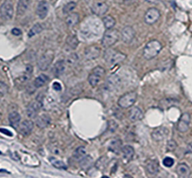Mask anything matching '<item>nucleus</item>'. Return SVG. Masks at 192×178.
<instances>
[{
	"instance_id": "obj_1",
	"label": "nucleus",
	"mask_w": 192,
	"mask_h": 178,
	"mask_svg": "<svg viewBox=\"0 0 192 178\" xmlns=\"http://www.w3.org/2000/svg\"><path fill=\"white\" fill-rule=\"evenodd\" d=\"M126 57V55L117 50L107 48V50H106L104 53V59L109 65H115L122 62Z\"/></svg>"
},
{
	"instance_id": "obj_2",
	"label": "nucleus",
	"mask_w": 192,
	"mask_h": 178,
	"mask_svg": "<svg viewBox=\"0 0 192 178\" xmlns=\"http://www.w3.org/2000/svg\"><path fill=\"white\" fill-rule=\"evenodd\" d=\"M162 50V45L159 40H152L148 42L143 49V57L147 60H151L159 54Z\"/></svg>"
},
{
	"instance_id": "obj_3",
	"label": "nucleus",
	"mask_w": 192,
	"mask_h": 178,
	"mask_svg": "<svg viewBox=\"0 0 192 178\" xmlns=\"http://www.w3.org/2000/svg\"><path fill=\"white\" fill-rule=\"evenodd\" d=\"M120 34L116 29H110L104 32L101 40V44L104 47L109 48L113 46L119 40Z\"/></svg>"
},
{
	"instance_id": "obj_4",
	"label": "nucleus",
	"mask_w": 192,
	"mask_h": 178,
	"mask_svg": "<svg viewBox=\"0 0 192 178\" xmlns=\"http://www.w3.org/2000/svg\"><path fill=\"white\" fill-rule=\"evenodd\" d=\"M137 98H138V94L136 92L131 91L128 93L122 95L119 100H118V105L120 106L121 108L123 109H128L134 104L136 102Z\"/></svg>"
},
{
	"instance_id": "obj_5",
	"label": "nucleus",
	"mask_w": 192,
	"mask_h": 178,
	"mask_svg": "<svg viewBox=\"0 0 192 178\" xmlns=\"http://www.w3.org/2000/svg\"><path fill=\"white\" fill-rule=\"evenodd\" d=\"M54 59V52L49 50L45 52L38 61V67L41 70L45 71L51 64Z\"/></svg>"
},
{
	"instance_id": "obj_6",
	"label": "nucleus",
	"mask_w": 192,
	"mask_h": 178,
	"mask_svg": "<svg viewBox=\"0 0 192 178\" xmlns=\"http://www.w3.org/2000/svg\"><path fill=\"white\" fill-rule=\"evenodd\" d=\"M0 11H1V17L3 20L9 21L12 19L14 15V7L10 0H5L2 4Z\"/></svg>"
},
{
	"instance_id": "obj_7",
	"label": "nucleus",
	"mask_w": 192,
	"mask_h": 178,
	"mask_svg": "<svg viewBox=\"0 0 192 178\" xmlns=\"http://www.w3.org/2000/svg\"><path fill=\"white\" fill-rule=\"evenodd\" d=\"M104 74H105V70L103 67H100V66L95 67L92 74L89 76L88 80L90 85L93 87L96 86L99 83V82L101 81L103 76L104 75Z\"/></svg>"
},
{
	"instance_id": "obj_8",
	"label": "nucleus",
	"mask_w": 192,
	"mask_h": 178,
	"mask_svg": "<svg viewBox=\"0 0 192 178\" xmlns=\"http://www.w3.org/2000/svg\"><path fill=\"white\" fill-rule=\"evenodd\" d=\"M161 17V13L159 9L155 8H150L146 11L144 15V21L149 25L155 23Z\"/></svg>"
},
{
	"instance_id": "obj_9",
	"label": "nucleus",
	"mask_w": 192,
	"mask_h": 178,
	"mask_svg": "<svg viewBox=\"0 0 192 178\" xmlns=\"http://www.w3.org/2000/svg\"><path fill=\"white\" fill-rule=\"evenodd\" d=\"M190 122H191V116L188 113H183L177 123L176 128L179 132H185L189 129Z\"/></svg>"
},
{
	"instance_id": "obj_10",
	"label": "nucleus",
	"mask_w": 192,
	"mask_h": 178,
	"mask_svg": "<svg viewBox=\"0 0 192 178\" xmlns=\"http://www.w3.org/2000/svg\"><path fill=\"white\" fill-rule=\"evenodd\" d=\"M136 32L131 26H125L121 32V38L125 43H131L134 39Z\"/></svg>"
},
{
	"instance_id": "obj_11",
	"label": "nucleus",
	"mask_w": 192,
	"mask_h": 178,
	"mask_svg": "<svg viewBox=\"0 0 192 178\" xmlns=\"http://www.w3.org/2000/svg\"><path fill=\"white\" fill-rule=\"evenodd\" d=\"M109 6L104 2H96L91 7L92 12L97 16H103L107 12Z\"/></svg>"
},
{
	"instance_id": "obj_12",
	"label": "nucleus",
	"mask_w": 192,
	"mask_h": 178,
	"mask_svg": "<svg viewBox=\"0 0 192 178\" xmlns=\"http://www.w3.org/2000/svg\"><path fill=\"white\" fill-rule=\"evenodd\" d=\"M169 134V130L164 127H159L152 132V138L155 142H161L165 139Z\"/></svg>"
},
{
	"instance_id": "obj_13",
	"label": "nucleus",
	"mask_w": 192,
	"mask_h": 178,
	"mask_svg": "<svg viewBox=\"0 0 192 178\" xmlns=\"http://www.w3.org/2000/svg\"><path fill=\"white\" fill-rule=\"evenodd\" d=\"M42 107V104H41V102L38 101H35L32 102L28 106L26 109V114L30 118H36V116L38 115V112H39L40 109Z\"/></svg>"
},
{
	"instance_id": "obj_14",
	"label": "nucleus",
	"mask_w": 192,
	"mask_h": 178,
	"mask_svg": "<svg viewBox=\"0 0 192 178\" xmlns=\"http://www.w3.org/2000/svg\"><path fill=\"white\" fill-rule=\"evenodd\" d=\"M34 124L33 122L29 120H26V121H23L20 123V125L18 127V129L20 133L23 136H27L31 133L32 130L33 129Z\"/></svg>"
},
{
	"instance_id": "obj_15",
	"label": "nucleus",
	"mask_w": 192,
	"mask_h": 178,
	"mask_svg": "<svg viewBox=\"0 0 192 178\" xmlns=\"http://www.w3.org/2000/svg\"><path fill=\"white\" fill-rule=\"evenodd\" d=\"M49 12V4L44 0L39 2L36 9V14L41 20H44L47 16Z\"/></svg>"
},
{
	"instance_id": "obj_16",
	"label": "nucleus",
	"mask_w": 192,
	"mask_h": 178,
	"mask_svg": "<svg viewBox=\"0 0 192 178\" xmlns=\"http://www.w3.org/2000/svg\"><path fill=\"white\" fill-rule=\"evenodd\" d=\"M121 85V79L119 76L117 74H113V75L110 76L107 78V88L110 91L116 90Z\"/></svg>"
},
{
	"instance_id": "obj_17",
	"label": "nucleus",
	"mask_w": 192,
	"mask_h": 178,
	"mask_svg": "<svg viewBox=\"0 0 192 178\" xmlns=\"http://www.w3.org/2000/svg\"><path fill=\"white\" fill-rule=\"evenodd\" d=\"M100 53H101V50L98 46H96V45L89 46L88 48L86 49L84 52L85 57L87 59L90 60L96 59V58H98L100 56Z\"/></svg>"
},
{
	"instance_id": "obj_18",
	"label": "nucleus",
	"mask_w": 192,
	"mask_h": 178,
	"mask_svg": "<svg viewBox=\"0 0 192 178\" xmlns=\"http://www.w3.org/2000/svg\"><path fill=\"white\" fill-rule=\"evenodd\" d=\"M122 160L125 163H128L133 159L134 155V150L130 145H125L122 149Z\"/></svg>"
},
{
	"instance_id": "obj_19",
	"label": "nucleus",
	"mask_w": 192,
	"mask_h": 178,
	"mask_svg": "<svg viewBox=\"0 0 192 178\" xmlns=\"http://www.w3.org/2000/svg\"><path fill=\"white\" fill-rule=\"evenodd\" d=\"M143 118V113L142 110L138 107H134L129 111L128 118L132 122H136Z\"/></svg>"
},
{
	"instance_id": "obj_20",
	"label": "nucleus",
	"mask_w": 192,
	"mask_h": 178,
	"mask_svg": "<svg viewBox=\"0 0 192 178\" xmlns=\"http://www.w3.org/2000/svg\"><path fill=\"white\" fill-rule=\"evenodd\" d=\"M176 173L181 178L188 177L191 174V170L189 166L185 163H180L176 167Z\"/></svg>"
},
{
	"instance_id": "obj_21",
	"label": "nucleus",
	"mask_w": 192,
	"mask_h": 178,
	"mask_svg": "<svg viewBox=\"0 0 192 178\" xmlns=\"http://www.w3.org/2000/svg\"><path fill=\"white\" fill-rule=\"evenodd\" d=\"M51 123V118L48 115L43 114L36 118V125L39 128H46Z\"/></svg>"
},
{
	"instance_id": "obj_22",
	"label": "nucleus",
	"mask_w": 192,
	"mask_h": 178,
	"mask_svg": "<svg viewBox=\"0 0 192 178\" xmlns=\"http://www.w3.org/2000/svg\"><path fill=\"white\" fill-rule=\"evenodd\" d=\"M29 5H30V0H19L17 5V15H23L28 10Z\"/></svg>"
},
{
	"instance_id": "obj_23",
	"label": "nucleus",
	"mask_w": 192,
	"mask_h": 178,
	"mask_svg": "<svg viewBox=\"0 0 192 178\" xmlns=\"http://www.w3.org/2000/svg\"><path fill=\"white\" fill-rule=\"evenodd\" d=\"M20 119H21V117H20V114L17 111H12L9 115V123H10L11 126H12L14 128H17L19 127Z\"/></svg>"
},
{
	"instance_id": "obj_24",
	"label": "nucleus",
	"mask_w": 192,
	"mask_h": 178,
	"mask_svg": "<svg viewBox=\"0 0 192 178\" xmlns=\"http://www.w3.org/2000/svg\"><path fill=\"white\" fill-rule=\"evenodd\" d=\"M146 170L150 174H156L159 171V165L157 160L151 159L146 164Z\"/></svg>"
},
{
	"instance_id": "obj_25",
	"label": "nucleus",
	"mask_w": 192,
	"mask_h": 178,
	"mask_svg": "<svg viewBox=\"0 0 192 178\" xmlns=\"http://www.w3.org/2000/svg\"><path fill=\"white\" fill-rule=\"evenodd\" d=\"M79 19H80V16L77 13H70L66 17L65 22L68 26L74 27L78 23Z\"/></svg>"
},
{
	"instance_id": "obj_26",
	"label": "nucleus",
	"mask_w": 192,
	"mask_h": 178,
	"mask_svg": "<svg viewBox=\"0 0 192 178\" xmlns=\"http://www.w3.org/2000/svg\"><path fill=\"white\" fill-rule=\"evenodd\" d=\"M110 151H112L113 153H119V152L122 151V142L121 140L119 139H116V140L112 141L110 142L109 145V148H108Z\"/></svg>"
},
{
	"instance_id": "obj_27",
	"label": "nucleus",
	"mask_w": 192,
	"mask_h": 178,
	"mask_svg": "<svg viewBox=\"0 0 192 178\" xmlns=\"http://www.w3.org/2000/svg\"><path fill=\"white\" fill-rule=\"evenodd\" d=\"M48 79H49V78H48L47 76H46L45 74H41V75L38 76V77L35 79V80L34 81V87H35V88H41V87L44 86V85L47 83Z\"/></svg>"
},
{
	"instance_id": "obj_28",
	"label": "nucleus",
	"mask_w": 192,
	"mask_h": 178,
	"mask_svg": "<svg viewBox=\"0 0 192 178\" xmlns=\"http://www.w3.org/2000/svg\"><path fill=\"white\" fill-rule=\"evenodd\" d=\"M65 64H66L65 61H64L63 60L58 61L54 65V72L55 75L59 76V75H61V74H63L65 70Z\"/></svg>"
},
{
	"instance_id": "obj_29",
	"label": "nucleus",
	"mask_w": 192,
	"mask_h": 178,
	"mask_svg": "<svg viewBox=\"0 0 192 178\" xmlns=\"http://www.w3.org/2000/svg\"><path fill=\"white\" fill-rule=\"evenodd\" d=\"M103 23H104V26L107 29H113L114 27V26L116 25V20L114 19V17H113L110 15H107L102 19Z\"/></svg>"
},
{
	"instance_id": "obj_30",
	"label": "nucleus",
	"mask_w": 192,
	"mask_h": 178,
	"mask_svg": "<svg viewBox=\"0 0 192 178\" xmlns=\"http://www.w3.org/2000/svg\"><path fill=\"white\" fill-rule=\"evenodd\" d=\"M43 29H44V28L42 26H41V24H40V23L35 24V25H34L30 29V30L29 31V32H28L29 38H32V37L35 36V35H38V34L41 33V32H42Z\"/></svg>"
},
{
	"instance_id": "obj_31",
	"label": "nucleus",
	"mask_w": 192,
	"mask_h": 178,
	"mask_svg": "<svg viewBox=\"0 0 192 178\" xmlns=\"http://www.w3.org/2000/svg\"><path fill=\"white\" fill-rule=\"evenodd\" d=\"M66 43L72 50H75L79 45V40L76 35H70L66 39Z\"/></svg>"
},
{
	"instance_id": "obj_32",
	"label": "nucleus",
	"mask_w": 192,
	"mask_h": 178,
	"mask_svg": "<svg viewBox=\"0 0 192 178\" xmlns=\"http://www.w3.org/2000/svg\"><path fill=\"white\" fill-rule=\"evenodd\" d=\"M50 162L52 164L53 166H54L55 168H59V169H67V167L65 165V163L62 161H60V160H58L56 159H55L54 157H51L50 158Z\"/></svg>"
},
{
	"instance_id": "obj_33",
	"label": "nucleus",
	"mask_w": 192,
	"mask_h": 178,
	"mask_svg": "<svg viewBox=\"0 0 192 178\" xmlns=\"http://www.w3.org/2000/svg\"><path fill=\"white\" fill-rule=\"evenodd\" d=\"M76 2H69L68 3L65 5L63 7V9H62V11H63L64 14H70L72 13V11L74 10V9L76 8Z\"/></svg>"
},
{
	"instance_id": "obj_34",
	"label": "nucleus",
	"mask_w": 192,
	"mask_h": 178,
	"mask_svg": "<svg viewBox=\"0 0 192 178\" xmlns=\"http://www.w3.org/2000/svg\"><path fill=\"white\" fill-rule=\"evenodd\" d=\"M78 59L79 58L77 56V55L76 53H73V54L68 56L67 59L65 60V63L68 64V65H74V64H75L78 61Z\"/></svg>"
},
{
	"instance_id": "obj_35",
	"label": "nucleus",
	"mask_w": 192,
	"mask_h": 178,
	"mask_svg": "<svg viewBox=\"0 0 192 178\" xmlns=\"http://www.w3.org/2000/svg\"><path fill=\"white\" fill-rule=\"evenodd\" d=\"M86 155V149L84 147H79L74 153V156L76 159H80L84 157Z\"/></svg>"
},
{
	"instance_id": "obj_36",
	"label": "nucleus",
	"mask_w": 192,
	"mask_h": 178,
	"mask_svg": "<svg viewBox=\"0 0 192 178\" xmlns=\"http://www.w3.org/2000/svg\"><path fill=\"white\" fill-rule=\"evenodd\" d=\"M163 164L167 168L172 167L174 164V159L171 157H165L163 159Z\"/></svg>"
},
{
	"instance_id": "obj_37",
	"label": "nucleus",
	"mask_w": 192,
	"mask_h": 178,
	"mask_svg": "<svg viewBox=\"0 0 192 178\" xmlns=\"http://www.w3.org/2000/svg\"><path fill=\"white\" fill-rule=\"evenodd\" d=\"M8 91H9V87H8V85L3 82H0V93H1V96H4L5 94H6L8 93Z\"/></svg>"
},
{
	"instance_id": "obj_38",
	"label": "nucleus",
	"mask_w": 192,
	"mask_h": 178,
	"mask_svg": "<svg viewBox=\"0 0 192 178\" xmlns=\"http://www.w3.org/2000/svg\"><path fill=\"white\" fill-rule=\"evenodd\" d=\"M177 147L176 142L174 140H170L167 142V149L168 151H173V150H175Z\"/></svg>"
},
{
	"instance_id": "obj_39",
	"label": "nucleus",
	"mask_w": 192,
	"mask_h": 178,
	"mask_svg": "<svg viewBox=\"0 0 192 178\" xmlns=\"http://www.w3.org/2000/svg\"><path fill=\"white\" fill-rule=\"evenodd\" d=\"M53 88L56 91H60L62 90V86H61V84L59 83L58 82H55L53 84Z\"/></svg>"
},
{
	"instance_id": "obj_40",
	"label": "nucleus",
	"mask_w": 192,
	"mask_h": 178,
	"mask_svg": "<svg viewBox=\"0 0 192 178\" xmlns=\"http://www.w3.org/2000/svg\"><path fill=\"white\" fill-rule=\"evenodd\" d=\"M11 33H12L14 35H15V36H19V35H21L22 32H21V30L19 29L14 28L11 30Z\"/></svg>"
},
{
	"instance_id": "obj_41",
	"label": "nucleus",
	"mask_w": 192,
	"mask_h": 178,
	"mask_svg": "<svg viewBox=\"0 0 192 178\" xmlns=\"http://www.w3.org/2000/svg\"><path fill=\"white\" fill-rule=\"evenodd\" d=\"M185 153H192V143L189 144V145H188V148L186 149Z\"/></svg>"
},
{
	"instance_id": "obj_42",
	"label": "nucleus",
	"mask_w": 192,
	"mask_h": 178,
	"mask_svg": "<svg viewBox=\"0 0 192 178\" xmlns=\"http://www.w3.org/2000/svg\"><path fill=\"white\" fill-rule=\"evenodd\" d=\"M1 132H3V133H4V134H5V135H9V136H11V135H12V134L11 133V132H9V131L7 130V129H1Z\"/></svg>"
},
{
	"instance_id": "obj_43",
	"label": "nucleus",
	"mask_w": 192,
	"mask_h": 178,
	"mask_svg": "<svg viewBox=\"0 0 192 178\" xmlns=\"http://www.w3.org/2000/svg\"><path fill=\"white\" fill-rule=\"evenodd\" d=\"M147 2L149 3H151V4H155V3L159 2V0H146Z\"/></svg>"
}]
</instances>
